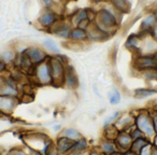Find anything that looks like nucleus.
<instances>
[{
	"mask_svg": "<svg viewBox=\"0 0 157 155\" xmlns=\"http://www.w3.org/2000/svg\"><path fill=\"white\" fill-rule=\"evenodd\" d=\"M137 125L139 127V131H143L145 135L153 136L155 133V128L151 124V120L147 115L141 114L137 118Z\"/></svg>",
	"mask_w": 157,
	"mask_h": 155,
	"instance_id": "nucleus-1",
	"label": "nucleus"
},
{
	"mask_svg": "<svg viewBox=\"0 0 157 155\" xmlns=\"http://www.w3.org/2000/svg\"><path fill=\"white\" fill-rule=\"evenodd\" d=\"M51 76H53L52 79L59 80L61 78H65V71H63V66L59 59H52L51 63Z\"/></svg>",
	"mask_w": 157,
	"mask_h": 155,
	"instance_id": "nucleus-2",
	"label": "nucleus"
},
{
	"mask_svg": "<svg viewBox=\"0 0 157 155\" xmlns=\"http://www.w3.org/2000/svg\"><path fill=\"white\" fill-rule=\"evenodd\" d=\"M99 21L102 26L113 27L116 24V20L112 13H110L108 10H102L99 12Z\"/></svg>",
	"mask_w": 157,
	"mask_h": 155,
	"instance_id": "nucleus-3",
	"label": "nucleus"
},
{
	"mask_svg": "<svg viewBox=\"0 0 157 155\" xmlns=\"http://www.w3.org/2000/svg\"><path fill=\"white\" fill-rule=\"evenodd\" d=\"M37 72H38V79L42 83H48V82H51L52 76H51V70L48 64H42V65H40Z\"/></svg>",
	"mask_w": 157,
	"mask_h": 155,
	"instance_id": "nucleus-4",
	"label": "nucleus"
},
{
	"mask_svg": "<svg viewBox=\"0 0 157 155\" xmlns=\"http://www.w3.org/2000/svg\"><path fill=\"white\" fill-rule=\"evenodd\" d=\"M45 53H43L41 50H39V48H30V50L27 52V57L29 58V60L31 61V63H41V61H43V59L45 58Z\"/></svg>",
	"mask_w": 157,
	"mask_h": 155,
	"instance_id": "nucleus-5",
	"label": "nucleus"
},
{
	"mask_svg": "<svg viewBox=\"0 0 157 155\" xmlns=\"http://www.w3.org/2000/svg\"><path fill=\"white\" fill-rule=\"evenodd\" d=\"M15 103L14 100L11 97H7V96H1L0 97V109L5 112H9L11 111L14 108Z\"/></svg>",
	"mask_w": 157,
	"mask_h": 155,
	"instance_id": "nucleus-6",
	"label": "nucleus"
},
{
	"mask_svg": "<svg viewBox=\"0 0 157 155\" xmlns=\"http://www.w3.org/2000/svg\"><path fill=\"white\" fill-rule=\"evenodd\" d=\"M138 66H139V68H142V69L155 68V60H154V58L143 57V58L138 59Z\"/></svg>",
	"mask_w": 157,
	"mask_h": 155,
	"instance_id": "nucleus-7",
	"label": "nucleus"
},
{
	"mask_svg": "<svg viewBox=\"0 0 157 155\" xmlns=\"http://www.w3.org/2000/svg\"><path fill=\"white\" fill-rule=\"evenodd\" d=\"M73 144H74L73 141H71V140L67 139V138H60V139L58 140V144H57V146H58V149H59L60 152H66V151L72 149Z\"/></svg>",
	"mask_w": 157,
	"mask_h": 155,
	"instance_id": "nucleus-8",
	"label": "nucleus"
},
{
	"mask_svg": "<svg viewBox=\"0 0 157 155\" xmlns=\"http://www.w3.org/2000/svg\"><path fill=\"white\" fill-rule=\"evenodd\" d=\"M40 21H41L42 25H44V26H50L56 21V15L54 13H52V12L48 11L41 16Z\"/></svg>",
	"mask_w": 157,
	"mask_h": 155,
	"instance_id": "nucleus-9",
	"label": "nucleus"
},
{
	"mask_svg": "<svg viewBox=\"0 0 157 155\" xmlns=\"http://www.w3.org/2000/svg\"><path fill=\"white\" fill-rule=\"evenodd\" d=\"M66 81H67V85L70 86V87H73L74 85L78 82V79H76V76L74 73V71L72 70V68H69L67 71V73L65 74Z\"/></svg>",
	"mask_w": 157,
	"mask_h": 155,
	"instance_id": "nucleus-10",
	"label": "nucleus"
},
{
	"mask_svg": "<svg viewBox=\"0 0 157 155\" xmlns=\"http://www.w3.org/2000/svg\"><path fill=\"white\" fill-rule=\"evenodd\" d=\"M63 136L67 139L71 140V141H74V140H78L81 138V135L78 131H76L75 129H67V130L63 133Z\"/></svg>",
	"mask_w": 157,
	"mask_h": 155,
	"instance_id": "nucleus-11",
	"label": "nucleus"
},
{
	"mask_svg": "<svg viewBox=\"0 0 157 155\" xmlns=\"http://www.w3.org/2000/svg\"><path fill=\"white\" fill-rule=\"evenodd\" d=\"M1 94L2 96H15L17 94V91L14 88V86H11V85H6L5 87L1 88Z\"/></svg>",
	"mask_w": 157,
	"mask_h": 155,
	"instance_id": "nucleus-12",
	"label": "nucleus"
},
{
	"mask_svg": "<svg viewBox=\"0 0 157 155\" xmlns=\"http://www.w3.org/2000/svg\"><path fill=\"white\" fill-rule=\"evenodd\" d=\"M110 103H113V105H115V103H118L121 100V94L120 92H118L117 90H113L111 93H110Z\"/></svg>",
	"mask_w": 157,
	"mask_h": 155,
	"instance_id": "nucleus-13",
	"label": "nucleus"
},
{
	"mask_svg": "<svg viewBox=\"0 0 157 155\" xmlns=\"http://www.w3.org/2000/svg\"><path fill=\"white\" fill-rule=\"evenodd\" d=\"M131 141V138L130 136L126 135V134H123V135L118 136V142H120L121 145L125 146V145H128Z\"/></svg>",
	"mask_w": 157,
	"mask_h": 155,
	"instance_id": "nucleus-14",
	"label": "nucleus"
},
{
	"mask_svg": "<svg viewBox=\"0 0 157 155\" xmlns=\"http://www.w3.org/2000/svg\"><path fill=\"white\" fill-rule=\"evenodd\" d=\"M44 45H45V48H48V50L52 51V52H55V53L59 52V50H58V48H57V45L54 43V42L52 41V40H50V39L45 40V41H44Z\"/></svg>",
	"mask_w": 157,
	"mask_h": 155,
	"instance_id": "nucleus-15",
	"label": "nucleus"
},
{
	"mask_svg": "<svg viewBox=\"0 0 157 155\" xmlns=\"http://www.w3.org/2000/svg\"><path fill=\"white\" fill-rule=\"evenodd\" d=\"M70 35H71V37L73 38V39H82V38L85 37V33H84L83 30H81V29H78V28L70 31Z\"/></svg>",
	"mask_w": 157,
	"mask_h": 155,
	"instance_id": "nucleus-16",
	"label": "nucleus"
},
{
	"mask_svg": "<svg viewBox=\"0 0 157 155\" xmlns=\"http://www.w3.org/2000/svg\"><path fill=\"white\" fill-rule=\"evenodd\" d=\"M146 144V141L144 139H140V138H138L137 140H136V142L132 144V149L136 151H140L143 146H145Z\"/></svg>",
	"mask_w": 157,
	"mask_h": 155,
	"instance_id": "nucleus-17",
	"label": "nucleus"
},
{
	"mask_svg": "<svg viewBox=\"0 0 157 155\" xmlns=\"http://www.w3.org/2000/svg\"><path fill=\"white\" fill-rule=\"evenodd\" d=\"M102 148L105 153H113L114 151H115V146H114V144L111 143V142H105V143H103Z\"/></svg>",
	"mask_w": 157,
	"mask_h": 155,
	"instance_id": "nucleus-18",
	"label": "nucleus"
},
{
	"mask_svg": "<svg viewBox=\"0 0 157 155\" xmlns=\"http://www.w3.org/2000/svg\"><path fill=\"white\" fill-rule=\"evenodd\" d=\"M154 24H155L154 16H148V17L145 18V20H144V22L142 23V26H143V28H145L146 25H148L147 27H152V26H154Z\"/></svg>",
	"mask_w": 157,
	"mask_h": 155,
	"instance_id": "nucleus-19",
	"label": "nucleus"
},
{
	"mask_svg": "<svg viewBox=\"0 0 157 155\" xmlns=\"http://www.w3.org/2000/svg\"><path fill=\"white\" fill-rule=\"evenodd\" d=\"M76 17V22H81V21H83V20H86L87 18V11H81V12H78V14L75 16Z\"/></svg>",
	"mask_w": 157,
	"mask_h": 155,
	"instance_id": "nucleus-20",
	"label": "nucleus"
},
{
	"mask_svg": "<svg viewBox=\"0 0 157 155\" xmlns=\"http://www.w3.org/2000/svg\"><path fill=\"white\" fill-rule=\"evenodd\" d=\"M88 24H90V21H88V18H86V20H83V21H81V22H78V29L83 30V29H85L86 27L88 26Z\"/></svg>",
	"mask_w": 157,
	"mask_h": 155,
	"instance_id": "nucleus-21",
	"label": "nucleus"
},
{
	"mask_svg": "<svg viewBox=\"0 0 157 155\" xmlns=\"http://www.w3.org/2000/svg\"><path fill=\"white\" fill-rule=\"evenodd\" d=\"M1 58H2V60H5V61H10V60H12V58H13V54H12V52H5L2 55H1Z\"/></svg>",
	"mask_w": 157,
	"mask_h": 155,
	"instance_id": "nucleus-22",
	"label": "nucleus"
},
{
	"mask_svg": "<svg viewBox=\"0 0 157 155\" xmlns=\"http://www.w3.org/2000/svg\"><path fill=\"white\" fill-rule=\"evenodd\" d=\"M117 115H118V113H115V115H112L111 118H108V120L105 122V125H108V124H109V123H111L113 120H115V118H116V116H117Z\"/></svg>",
	"mask_w": 157,
	"mask_h": 155,
	"instance_id": "nucleus-23",
	"label": "nucleus"
},
{
	"mask_svg": "<svg viewBox=\"0 0 157 155\" xmlns=\"http://www.w3.org/2000/svg\"><path fill=\"white\" fill-rule=\"evenodd\" d=\"M3 68H5V63L2 60H0V71L3 70Z\"/></svg>",
	"mask_w": 157,
	"mask_h": 155,
	"instance_id": "nucleus-24",
	"label": "nucleus"
},
{
	"mask_svg": "<svg viewBox=\"0 0 157 155\" xmlns=\"http://www.w3.org/2000/svg\"><path fill=\"white\" fill-rule=\"evenodd\" d=\"M12 155H25V154L22 152H17V153H15V154H12Z\"/></svg>",
	"mask_w": 157,
	"mask_h": 155,
	"instance_id": "nucleus-25",
	"label": "nucleus"
},
{
	"mask_svg": "<svg viewBox=\"0 0 157 155\" xmlns=\"http://www.w3.org/2000/svg\"><path fill=\"white\" fill-rule=\"evenodd\" d=\"M90 155H98V154H96V153H92Z\"/></svg>",
	"mask_w": 157,
	"mask_h": 155,
	"instance_id": "nucleus-26",
	"label": "nucleus"
},
{
	"mask_svg": "<svg viewBox=\"0 0 157 155\" xmlns=\"http://www.w3.org/2000/svg\"><path fill=\"white\" fill-rule=\"evenodd\" d=\"M73 155H80V154H73Z\"/></svg>",
	"mask_w": 157,
	"mask_h": 155,
	"instance_id": "nucleus-27",
	"label": "nucleus"
}]
</instances>
